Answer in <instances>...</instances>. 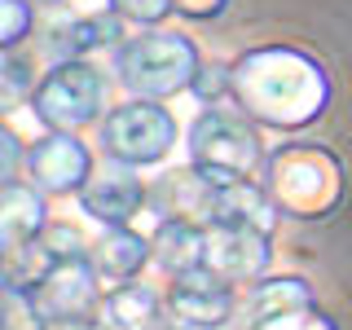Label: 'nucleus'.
<instances>
[{"label":"nucleus","mask_w":352,"mask_h":330,"mask_svg":"<svg viewBox=\"0 0 352 330\" xmlns=\"http://www.w3.org/2000/svg\"><path fill=\"white\" fill-rule=\"evenodd\" d=\"M229 97L264 128H308L330 106V75L317 58L286 44L251 49L229 66Z\"/></svg>","instance_id":"1"},{"label":"nucleus","mask_w":352,"mask_h":330,"mask_svg":"<svg viewBox=\"0 0 352 330\" xmlns=\"http://www.w3.org/2000/svg\"><path fill=\"white\" fill-rule=\"evenodd\" d=\"M264 190L282 216H330L344 203V163L322 146H282L264 159Z\"/></svg>","instance_id":"2"},{"label":"nucleus","mask_w":352,"mask_h":330,"mask_svg":"<svg viewBox=\"0 0 352 330\" xmlns=\"http://www.w3.org/2000/svg\"><path fill=\"white\" fill-rule=\"evenodd\" d=\"M115 66H119V80H124L128 93L146 97V102L194 88L198 71H203L194 40L181 36V31H141L137 40L119 44Z\"/></svg>","instance_id":"3"},{"label":"nucleus","mask_w":352,"mask_h":330,"mask_svg":"<svg viewBox=\"0 0 352 330\" xmlns=\"http://www.w3.org/2000/svg\"><path fill=\"white\" fill-rule=\"evenodd\" d=\"M190 163L212 185L251 181V172L264 168V146L251 128V115H242L238 106H212L198 115L190 128Z\"/></svg>","instance_id":"4"},{"label":"nucleus","mask_w":352,"mask_h":330,"mask_svg":"<svg viewBox=\"0 0 352 330\" xmlns=\"http://www.w3.org/2000/svg\"><path fill=\"white\" fill-rule=\"evenodd\" d=\"M106 75L93 62H58L31 93V110L49 132H80L102 115Z\"/></svg>","instance_id":"5"},{"label":"nucleus","mask_w":352,"mask_h":330,"mask_svg":"<svg viewBox=\"0 0 352 330\" xmlns=\"http://www.w3.org/2000/svg\"><path fill=\"white\" fill-rule=\"evenodd\" d=\"M102 154L115 163H128V168H150V163H163L176 146V119L163 110L159 102H124L115 106L102 119Z\"/></svg>","instance_id":"6"},{"label":"nucleus","mask_w":352,"mask_h":330,"mask_svg":"<svg viewBox=\"0 0 352 330\" xmlns=\"http://www.w3.org/2000/svg\"><path fill=\"white\" fill-rule=\"evenodd\" d=\"M102 278H97L88 256H71L58 260L40 282H31L22 295L31 322L49 326V322H84V317H102Z\"/></svg>","instance_id":"7"},{"label":"nucleus","mask_w":352,"mask_h":330,"mask_svg":"<svg viewBox=\"0 0 352 330\" xmlns=\"http://www.w3.org/2000/svg\"><path fill=\"white\" fill-rule=\"evenodd\" d=\"M242 291L234 282L216 278L212 269L176 273L168 291V322L172 330H229L238 326Z\"/></svg>","instance_id":"8"},{"label":"nucleus","mask_w":352,"mask_h":330,"mask_svg":"<svg viewBox=\"0 0 352 330\" xmlns=\"http://www.w3.org/2000/svg\"><path fill=\"white\" fill-rule=\"evenodd\" d=\"M273 264V247L269 234L242 220H212L203 229V269H212L216 278L234 282V286H256L269 278Z\"/></svg>","instance_id":"9"},{"label":"nucleus","mask_w":352,"mask_h":330,"mask_svg":"<svg viewBox=\"0 0 352 330\" xmlns=\"http://www.w3.org/2000/svg\"><path fill=\"white\" fill-rule=\"evenodd\" d=\"M93 176V154L75 132H49L27 150V185L40 194H80Z\"/></svg>","instance_id":"10"},{"label":"nucleus","mask_w":352,"mask_h":330,"mask_svg":"<svg viewBox=\"0 0 352 330\" xmlns=\"http://www.w3.org/2000/svg\"><path fill=\"white\" fill-rule=\"evenodd\" d=\"M80 203L84 212L102 225H137V216L146 212L150 203V190L141 185V176L128 168V163H115L106 159L102 168H93L88 185L80 190Z\"/></svg>","instance_id":"11"},{"label":"nucleus","mask_w":352,"mask_h":330,"mask_svg":"<svg viewBox=\"0 0 352 330\" xmlns=\"http://www.w3.org/2000/svg\"><path fill=\"white\" fill-rule=\"evenodd\" d=\"M124 40V18L115 9H97V14H80L71 22H58L49 27V58L53 66L58 62H84V53H97V49H115Z\"/></svg>","instance_id":"12"},{"label":"nucleus","mask_w":352,"mask_h":330,"mask_svg":"<svg viewBox=\"0 0 352 330\" xmlns=\"http://www.w3.org/2000/svg\"><path fill=\"white\" fill-rule=\"evenodd\" d=\"M304 308H317V295L304 278H264V282L242 291L238 330H256L264 322H273V317L304 313Z\"/></svg>","instance_id":"13"},{"label":"nucleus","mask_w":352,"mask_h":330,"mask_svg":"<svg viewBox=\"0 0 352 330\" xmlns=\"http://www.w3.org/2000/svg\"><path fill=\"white\" fill-rule=\"evenodd\" d=\"M88 260H93L97 278L110 286H124L141 273V264L150 260V238L132 225H106L102 238L88 247Z\"/></svg>","instance_id":"14"},{"label":"nucleus","mask_w":352,"mask_h":330,"mask_svg":"<svg viewBox=\"0 0 352 330\" xmlns=\"http://www.w3.org/2000/svg\"><path fill=\"white\" fill-rule=\"evenodd\" d=\"M102 322L110 330H172L168 308L159 304V295L141 282L110 286L102 300Z\"/></svg>","instance_id":"15"},{"label":"nucleus","mask_w":352,"mask_h":330,"mask_svg":"<svg viewBox=\"0 0 352 330\" xmlns=\"http://www.w3.org/2000/svg\"><path fill=\"white\" fill-rule=\"evenodd\" d=\"M44 229V198L36 185L5 181L0 185V238L5 251H22L27 242H36Z\"/></svg>","instance_id":"16"},{"label":"nucleus","mask_w":352,"mask_h":330,"mask_svg":"<svg viewBox=\"0 0 352 330\" xmlns=\"http://www.w3.org/2000/svg\"><path fill=\"white\" fill-rule=\"evenodd\" d=\"M278 203L269 198L264 185L251 181H234V185H216V220H242V225H256L264 234H273L278 225Z\"/></svg>","instance_id":"17"},{"label":"nucleus","mask_w":352,"mask_h":330,"mask_svg":"<svg viewBox=\"0 0 352 330\" xmlns=\"http://www.w3.org/2000/svg\"><path fill=\"white\" fill-rule=\"evenodd\" d=\"M150 256L172 273H190L203 269V229L185 225V220H163L159 229L150 234Z\"/></svg>","instance_id":"18"},{"label":"nucleus","mask_w":352,"mask_h":330,"mask_svg":"<svg viewBox=\"0 0 352 330\" xmlns=\"http://www.w3.org/2000/svg\"><path fill=\"white\" fill-rule=\"evenodd\" d=\"M36 27V5L31 0H0V44L14 49V44Z\"/></svg>","instance_id":"19"},{"label":"nucleus","mask_w":352,"mask_h":330,"mask_svg":"<svg viewBox=\"0 0 352 330\" xmlns=\"http://www.w3.org/2000/svg\"><path fill=\"white\" fill-rule=\"evenodd\" d=\"M110 9H115L124 22L154 27V22H163V18L172 14V0H110Z\"/></svg>","instance_id":"20"},{"label":"nucleus","mask_w":352,"mask_h":330,"mask_svg":"<svg viewBox=\"0 0 352 330\" xmlns=\"http://www.w3.org/2000/svg\"><path fill=\"white\" fill-rule=\"evenodd\" d=\"M256 330H335V322L322 313V308H304V313H286V317H273Z\"/></svg>","instance_id":"21"},{"label":"nucleus","mask_w":352,"mask_h":330,"mask_svg":"<svg viewBox=\"0 0 352 330\" xmlns=\"http://www.w3.org/2000/svg\"><path fill=\"white\" fill-rule=\"evenodd\" d=\"M31 93H36V80L27 75V66L18 58H9L5 62V106H18L22 97H31Z\"/></svg>","instance_id":"22"},{"label":"nucleus","mask_w":352,"mask_h":330,"mask_svg":"<svg viewBox=\"0 0 352 330\" xmlns=\"http://www.w3.org/2000/svg\"><path fill=\"white\" fill-rule=\"evenodd\" d=\"M225 5H229V0H172V9L185 14V18H216Z\"/></svg>","instance_id":"23"},{"label":"nucleus","mask_w":352,"mask_h":330,"mask_svg":"<svg viewBox=\"0 0 352 330\" xmlns=\"http://www.w3.org/2000/svg\"><path fill=\"white\" fill-rule=\"evenodd\" d=\"M0 146H5V181H18V137H14V128L0 132Z\"/></svg>","instance_id":"24"},{"label":"nucleus","mask_w":352,"mask_h":330,"mask_svg":"<svg viewBox=\"0 0 352 330\" xmlns=\"http://www.w3.org/2000/svg\"><path fill=\"white\" fill-rule=\"evenodd\" d=\"M40 330H110V326L102 322V317H84V322H49Z\"/></svg>","instance_id":"25"},{"label":"nucleus","mask_w":352,"mask_h":330,"mask_svg":"<svg viewBox=\"0 0 352 330\" xmlns=\"http://www.w3.org/2000/svg\"><path fill=\"white\" fill-rule=\"evenodd\" d=\"M31 5H36V0H31ZM49 5H62V0H49Z\"/></svg>","instance_id":"26"}]
</instances>
